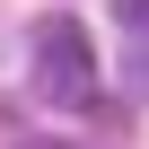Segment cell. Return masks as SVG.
<instances>
[{
    "instance_id": "1",
    "label": "cell",
    "mask_w": 149,
    "mask_h": 149,
    "mask_svg": "<svg viewBox=\"0 0 149 149\" xmlns=\"http://www.w3.org/2000/svg\"><path fill=\"white\" fill-rule=\"evenodd\" d=\"M35 88L61 114H88L97 105V53H88L79 18H35Z\"/></svg>"
},
{
    "instance_id": "2",
    "label": "cell",
    "mask_w": 149,
    "mask_h": 149,
    "mask_svg": "<svg viewBox=\"0 0 149 149\" xmlns=\"http://www.w3.org/2000/svg\"><path fill=\"white\" fill-rule=\"evenodd\" d=\"M114 26L123 35H149V0H114Z\"/></svg>"
},
{
    "instance_id": "3",
    "label": "cell",
    "mask_w": 149,
    "mask_h": 149,
    "mask_svg": "<svg viewBox=\"0 0 149 149\" xmlns=\"http://www.w3.org/2000/svg\"><path fill=\"white\" fill-rule=\"evenodd\" d=\"M140 53H132V97H149V35H132Z\"/></svg>"
}]
</instances>
